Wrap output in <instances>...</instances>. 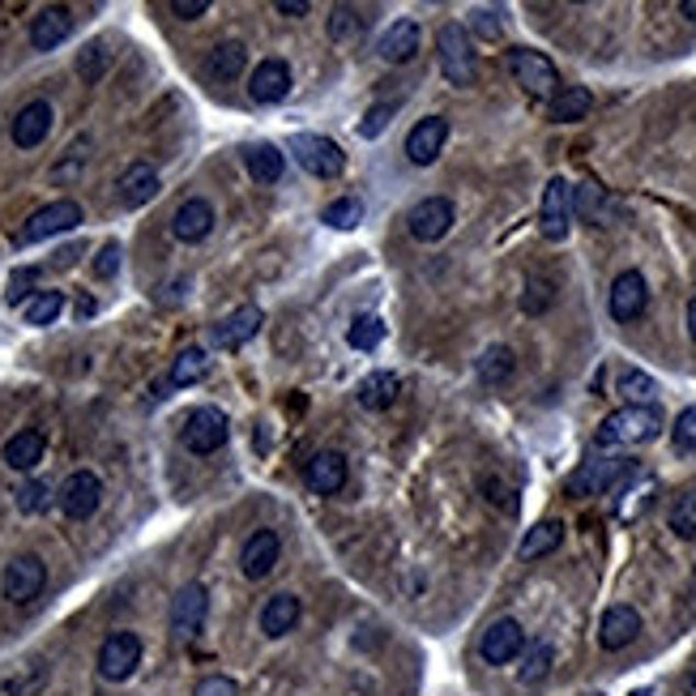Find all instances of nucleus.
<instances>
[{"instance_id": "412c9836", "label": "nucleus", "mask_w": 696, "mask_h": 696, "mask_svg": "<svg viewBox=\"0 0 696 696\" xmlns=\"http://www.w3.org/2000/svg\"><path fill=\"white\" fill-rule=\"evenodd\" d=\"M248 94H252L257 103H282V99L291 94V69H287V60H261V65L252 69Z\"/></svg>"}, {"instance_id": "37998d69", "label": "nucleus", "mask_w": 696, "mask_h": 696, "mask_svg": "<svg viewBox=\"0 0 696 696\" xmlns=\"http://www.w3.org/2000/svg\"><path fill=\"white\" fill-rule=\"evenodd\" d=\"M393 112H397V103H377V108H372L368 116L359 120V137H363V142L381 137V133L389 128V120H393Z\"/></svg>"}, {"instance_id": "393cba45", "label": "nucleus", "mask_w": 696, "mask_h": 696, "mask_svg": "<svg viewBox=\"0 0 696 696\" xmlns=\"http://www.w3.org/2000/svg\"><path fill=\"white\" fill-rule=\"evenodd\" d=\"M158 197V171L150 162H133L124 176H120V201L124 210H142L146 201Z\"/></svg>"}, {"instance_id": "79ce46f5", "label": "nucleus", "mask_w": 696, "mask_h": 696, "mask_svg": "<svg viewBox=\"0 0 696 696\" xmlns=\"http://www.w3.org/2000/svg\"><path fill=\"white\" fill-rule=\"evenodd\" d=\"M671 445H675L680 453H696V406L680 411V419L671 427Z\"/></svg>"}, {"instance_id": "2eb2a0df", "label": "nucleus", "mask_w": 696, "mask_h": 696, "mask_svg": "<svg viewBox=\"0 0 696 696\" xmlns=\"http://www.w3.org/2000/svg\"><path fill=\"white\" fill-rule=\"evenodd\" d=\"M445 142H449V120L427 116L419 120V124L411 128V137H406V158H411L415 167H427V162H436V155L445 150Z\"/></svg>"}, {"instance_id": "dca6fc26", "label": "nucleus", "mask_w": 696, "mask_h": 696, "mask_svg": "<svg viewBox=\"0 0 696 696\" xmlns=\"http://www.w3.org/2000/svg\"><path fill=\"white\" fill-rule=\"evenodd\" d=\"M261 321H266V312L257 308V304H244V308H235L227 321H218V325H214V347L239 350L244 343H252V338H257Z\"/></svg>"}, {"instance_id": "cd10ccee", "label": "nucleus", "mask_w": 696, "mask_h": 696, "mask_svg": "<svg viewBox=\"0 0 696 696\" xmlns=\"http://www.w3.org/2000/svg\"><path fill=\"white\" fill-rule=\"evenodd\" d=\"M244 162H248V176H252L257 184H278V180H282V171H287V158H282V150L270 146V142L248 146Z\"/></svg>"}, {"instance_id": "de8ad7c7", "label": "nucleus", "mask_w": 696, "mask_h": 696, "mask_svg": "<svg viewBox=\"0 0 696 696\" xmlns=\"http://www.w3.org/2000/svg\"><path fill=\"white\" fill-rule=\"evenodd\" d=\"M116 270H120V244L108 239V244L99 248V257H94V273H99V278H112Z\"/></svg>"}, {"instance_id": "a878e982", "label": "nucleus", "mask_w": 696, "mask_h": 696, "mask_svg": "<svg viewBox=\"0 0 696 696\" xmlns=\"http://www.w3.org/2000/svg\"><path fill=\"white\" fill-rule=\"evenodd\" d=\"M43 449H47V440H43L40 427H22L18 436H9V445H4V465L9 470H35L43 462Z\"/></svg>"}, {"instance_id": "20e7f679", "label": "nucleus", "mask_w": 696, "mask_h": 696, "mask_svg": "<svg viewBox=\"0 0 696 696\" xmlns=\"http://www.w3.org/2000/svg\"><path fill=\"white\" fill-rule=\"evenodd\" d=\"M291 155H295V162H300L308 176H316V180H338L343 167H347L343 146L329 142V137H316V133H295V137H291Z\"/></svg>"}, {"instance_id": "0eeeda50", "label": "nucleus", "mask_w": 696, "mask_h": 696, "mask_svg": "<svg viewBox=\"0 0 696 696\" xmlns=\"http://www.w3.org/2000/svg\"><path fill=\"white\" fill-rule=\"evenodd\" d=\"M43 585H47V564H43L40 555H13L9 564H4V577H0V590H4V598L9 603H35L43 594Z\"/></svg>"}, {"instance_id": "a211bd4d", "label": "nucleus", "mask_w": 696, "mask_h": 696, "mask_svg": "<svg viewBox=\"0 0 696 696\" xmlns=\"http://www.w3.org/2000/svg\"><path fill=\"white\" fill-rule=\"evenodd\" d=\"M210 232H214V205L201 201V197H189V201L176 210V218H171V235H176L180 244H201Z\"/></svg>"}, {"instance_id": "6e6552de", "label": "nucleus", "mask_w": 696, "mask_h": 696, "mask_svg": "<svg viewBox=\"0 0 696 696\" xmlns=\"http://www.w3.org/2000/svg\"><path fill=\"white\" fill-rule=\"evenodd\" d=\"M81 223V205L78 201H52V205H43V210H35L31 218H26V227H22V235H18V244H40V239H52V235L60 232H74Z\"/></svg>"}, {"instance_id": "7ed1b4c3", "label": "nucleus", "mask_w": 696, "mask_h": 696, "mask_svg": "<svg viewBox=\"0 0 696 696\" xmlns=\"http://www.w3.org/2000/svg\"><path fill=\"white\" fill-rule=\"evenodd\" d=\"M508 74L513 81L526 90V94H535V99H555L564 86H560V74H555V65L542 56V52H530V47H513L508 52Z\"/></svg>"}, {"instance_id": "2f4dec72", "label": "nucleus", "mask_w": 696, "mask_h": 696, "mask_svg": "<svg viewBox=\"0 0 696 696\" xmlns=\"http://www.w3.org/2000/svg\"><path fill=\"white\" fill-rule=\"evenodd\" d=\"M560 542H564V526L551 517V521H539V526H535V530L521 539L517 555H521V560H539V555H551Z\"/></svg>"}, {"instance_id": "9d476101", "label": "nucleus", "mask_w": 696, "mask_h": 696, "mask_svg": "<svg viewBox=\"0 0 696 696\" xmlns=\"http://www.w3.org/2000/svg\"><path fill=\"white\" fill-rule=\"evenodd\" d=\"M56 501H60V513H65V517L86 521V517L99 508V501H103V483H99V474H90V470H74V474L60 483Z\"/></svg>"}, {"instance_id": "3c124183", "label": "nucleus", "mask_w": 696, "mask_h": 696, "mask_svg": "<svg viewBox=\"0 0 696 696\" xmlns=\"http://www.w3.org/2000/svg\"><path fill=\"white\" fill-rule=\"evenodd\" d=\"M474 31H479V35H483V40H501V22H496V13H487V9H479V13H474Z\"/></svg>"}, {"instance_id": "4d7b16f0", "label": "nucleus", "mask_w": 696, "mask_h": 696, "mask_svg": "<svg viewBox=\"0 0 696 696\" xmlns=\"http://www.w3.org/2000/svg\"><path fill=\"white\" fill-rule=\"evenodd\" d=\"M680 13H684V18H693V22H696V0H684V4H680Z\"/></svg>"}, {"instance_id": "49530a36", "label": "nucleus", "mask_w": 696, "mask_h": 696, "mask_svg": "<svg viewBox=\"0 0 696 696\" xmlns=\"http://www.w3.org/2000/svg\"><path fill=\"white\" fill-rule=\"evenodd\" d=\"M103 65H108V52H103V43H94V47H86V56L78 60V74L90 81H99Z\"/></svg>"}, {"instance_id": "f704fd0d", "label": "nucleus", "mask_w": 696, "mask_h": 696, "mask_svg": "<svg viewBox=\"0 0 696 696\" xmlns=\"http://www.w3.org/2000/svg\"><path fill=\"white\" fill-rule=\"evenodd\" d=\"M60 308H65V295H60V291H35V295L22 304V321L43 329V325H52V321L60 316Z\"/></svg>"}, {"instance_id": "f257e3e1", "label": "nucleus", "mask_w": 696, "mask_h": 696, "mask_svg": "<svg viewBox=\"0 0 696 696\" xmlns=\"http://www.w3.org/2000/svg\"><path fill=\"white\" fill-rule=\"evenodd\" d=\"M662 436V415L658 406H619L616 415H607L598 427V445L603 449H616V445H650Z\"/></svg>"}, {"instance_id": "39448f33", "label": "nucleus", "mask_w": 696, "mask_h": 696, "mask_svg": "<svg viewBox=\"0 0 696 696\" xmlns=\"http://www.w3.org/2000/svg\"><path fill=\"white\" fill-rule=\"evenodd\" d=\"M227 415L218 411V406H197L193 415L184 419V427H180V440H184V449L189 453H218L223 445H227Z\"/></svg>"}, {"instance_id": "a18cd8bd", "label": "nucleus", "mask_w": 696, "mask_h": 696, "mask_svg": "<svg viewBox=\"0 0 696 696\" xmlns=\"http://www.w3.org/2000/svg\"><path fill=\"white\" fill-rule=\"evenodd\" d=\"M359 26H363V18H355V9H347V4H338L334 18H329V40H350Z\"/></svg>"}, {"instance_id": "c85d7f7f", "label": "nucleus", "mask_w": 696, "mask_h": 696, "mask_svg": "<svg viewBox=\"0 0 696 696\" xmlns=\"http://www.w3.org/2000/svg\"><path fill=\"white\" fill-rule=\"evenodd\" d=\"M244 65H248V47L244 43H218L210 52V60H205V74L214 81H232L244 74Z\"/></svg>"}, {"instance_id": "13d9d810", "label": "nucleus", "mask_w": 696, "mask_h": 696, "mask_svg": "<svg viewBox=\"0 0 696 696\" xmlns=\"http://www.w3.org/2000/svg\"><path fill=\"white\" fill-rule=\"evenodd\" d=\"M632 696H650V693H646V688H641V693H632Z\"/></svg>"}, {"instance_id": "bb28decb", "label": "nucleus", "mask_w": 696, "mask_h": 696, "mask_svg": "<svg viewBox=\"0 0 696 696\" xmlns=\"http://www.w3.org/2000/svg\"><path fill=\"white\" fill-rule=\"evenodd\" d=\"M295 624H300V598L295 594H273L261 607V632L266 637H287V632H295Z\"/></svg>"}, {"instance_id": "423d86ee", "label": "nucleus", "mask_w": 696, "mask_h": 696, "mask_svg": "<svg viewBox=\"0 0 696 696\" xmlns=\"http://www.w3.org/2000/svg\"><path fill=\"white\" fill-rule=\"evenodd\" d=\"M569 227H573V189H569L564 176H551L539 201V232L542 239L560 244L569 235Z\"/></svg>"}, {"instance_id": "ddd939ff", "label": "nucleus", "mask_w": 696, "mask_h": 696, "mask_svg": "<svg viewBox=\"0 0 696 696\" xmlns=\"http://www.w3.org/2000/svg\"><path fill=\"white\" fill-rule=\"evenodd\" d=\"M479 654L487 666H508L513 658L526 654V632H521V624L517 619H496L487 632H483V641H479Z\"/></svg>"}, {"instance_id": "a19ab883", "label": "nucleus", "mask_w": 696, "mask_h": 696, "mask_svg": "<svg viewBox=\"0 0 696 696\" xmlns=\"http://www.w3.org/2000/svg\"><path fill=\"white\" fill-rule=\"evenodd\" d=\"M671 530L680 539H696V492H684L680 501L671 504Z\"/></svg>"}, {"instance_id": "7c9ffc66", "label": "nucleus", "mask_w": 696, "mask_h": 696, "mask_svg": "<svg viewBox=\"0 0 696 696\" xmlns=\"http://www.w3.org/2000/svg\"><path fill=\"white\" fill-rule=\"evenodd\" d=\"M590 108H594V94H590L585 86H569V90H560V94L547 103V116L555 120V124H569V120L585 116Z\"/></svg>"}, {"instance_id": "aec40b11", "label": "nucleus", "mask_w": 696, "mask_h": 696, "mask_svg": "<svg viewBox=\"0 0 696 696\" xmlns=\"http://www.w3.org/2000/svg\"><path fill=\"white\" fill-rule=\"evenodd\" d=\"M304 479H308V487L316 496H338L347 487V458L334 453V449H325V453H316L308 462Z\"/></svg>"}, {"instance_id": "b1692460", "label": "nucleus", "mask_w": 696, "mask_h": 696, "mask_svg": "<svg viewBox=\"0 0 696 696\" xmlns=\"http://www.w3.org/2000/svg\"><path fill=\"white\" fill-rule=\"evenodd\" d=\"M47 133H52V108H47L43 99L26 103V108L13 116V146H22V150H35Z\"/></svg>"}, {"instance_id": "4468645a", "label": "nucleus", "mask_w": 696, "mask_h": 696, "mask_svg": "<svg viewBox=\"0 0 696 696\" xmlns=\"http://www.w3.org/2000/svg\"><path fill=\"white\" fill-rule=\"evenodd\" d=\"M646 304H650L646 278H641L637 270H624L616 282H611V300H607L611 316H616V321H637V316L646 312Z\"/></svg>"}, {"instance_id": "ea45409f", "label": "nucleus", "mask_w": 696, "mask_h": 696, "mask_svg": "<svg viewBox=\"0 0 696 696\" xmlns=\"http://www.w3.org/2000/svg\"><path fill=\"white\" fill-rule=\"evenodd\" d=\"M551 671V646L547 641H535L526 650V662H521V684H542Z\"/></svg>"}, {"instance_id": "6ab92c4d", "label": "nucleus", "mask_w": 696, "mask_h": 696, "mask_svg": "<svg viewBox=\"0 0 696 696\" xmlns=\"http://www.w3.org/2000/svg\"><path fill=\"white\" fill-rule=\"evenodd\" d=\"M278 551H282V542L273 530H257L252 539L244 542V551H239V569H244V577L248 581H261L273 573V564H278Z\"/></svg>"}, {"instance_id": "c9c22d12", "label": "nucleus", "mask_w": 696, "mask_h": 696, "mask_svg": "<svg viewBox=\"0 0 696 696\" xmlns=\"http://www.w3.org/2000/svg\"><path fill=\"white\" fill-rule=\"evenodd\" d=\"M616 474H619V462H590L585 470H577V474L569 479V492H577V496H594V492H603Z\"/></svg>"}, {"instance_id": "6e6d98bb", "label": "nucleus", "mask_w": 696, "mask_h": 696, "mask_svg": "<svg viewBox=\"0 0 696 696\" xmlns=\"http://www.w3.org/2000/svg\"><path fill=\"white\" fill-rule=\"evenodd\" d=\"M688 334H693V343H696V300L688 304Z\"/></svg>"}, {"instance_id": "f8f14e48", "label": "nucleus", "mask_w": 696, "mask_h": 696, "mask_svg": "<svg viewBox=\"0 0 696 696\" xmlns=\"http://www.w3.org/2000/svg\"><path fill=\"white\" fill-rule=\"evenodd\" d=\"M205 611H210V594H205V585H180V594L171 598V637L176 641H189L201 632V624H205Z\"/></svg>"}, {"instance_id": "c03bdc74", "label": "nucleus", "mask_w": 696, "mask_h": 696, "mask_svg": "<svg viewBox=\"0 0 696 696\" xmlns=\"http://www.w3.org/2000/svg\"><path fill=\"white\" fill-rule=\"evenodd\" d=\"M47 496H52V487L40 483V479H31V483L18 487V508H22V513H43V508H47Z\"/></svg>"}, {"instance_id": "09e8293b", "label": "nucleus", "mask_w": 696, "mask_h": 696, "mask_svg": "<svg viewBox=\"0 0 696 696\" xmlns=\"http://www.w3.org/2000/svg\"><path fill=\"white\" fill-rule=\"evenodd\" d=\"M35 278H40V270H18L13 273V278H9V304H26V300H31V291H26V287H31Z\"/></svg>"}, {"instance_id": "603ef678", "label": "nucleus", "mask_w": 696, "mask_h": 696, "mask_svg": "<svg viewBox=\"0 0 696 696\" xmlns=\"http://www.w3.org/2000/svg\"><path fill=\"white\" fill-rule=\"evenodd\" d=\"M205 9H210V0H171V13H176V18H184V22L201 18Z\"/></svg>"}, {"instance_id": "5fc2aeb1", "label": "nucleus", "mask_w": 696, "mask_h": 696, "mask_svg": "<svg viewBox=\"0 0 696 696\" xmlns=\"http://www.w3.org/2000/svg\"><path fill=\"white\" fill-rule=\"evenodd\" d=\"M278 13H291V18H300V13H308V0H278Z\"/></svg>"}, {"instance_id": "473e14b6", "label": "nucleus", "mask_w": 696, "mask_h": 696, "mask_svg": "<svg viewBox=\"0 0 696 696\" xmlns=\"http://www.w3.org/2000/svg\"><path fill=\"white\" fill-rule=\"evenodd\" d=\"M210 377V355L201 347H189L176 355V363H171V385L184 389V385H197V381H205Z\"/></svg>"}, {"instance_id": "f3484780", "label": "nucleus", "mask_w": 696, "mask_h": 696, "mask_svg": "<svg viewBox=\"0 0 696 696\" xmlns=\"http://www.w3.org/2000/svg\"><path fill=\"white\" fill-rule=\"evenodd\" d=\"M637 637H641V616H637L632 607L619 603V607H607V611H603V624H598V646H603V650L616 654L624 646H632Z\"/></svg>"}, {"instance_id": "72a5a7b5", "label": "nucleus", "mask_w": 696, "mask_h": 696, "mask_svg": "<svg viewBox=\"0 0 696 696\" xmlns=\"http://www.w3.org/2000/svg\"><path fill=\"white\" fill-rule=\"evenodd\" d=\"M616 389L628 397V406H654V397H658V381L650 372H641V368H624Z\"/></svg>"}, {"instance_id": "c756f323", "label": "nucleus", "mask_w": 696, "mask_h": 696, "mask_svg": "<svg viewBox=\"0 0 696 696\" xmlns=\"http://www.w3.org/2000/svg\"><path fill=\"white\" fill-rule=\"evenodd\" d=\"M355 397H359L363 411H385V406H393V397H397V377L393 372H372V377L359 381Z\"/></svg>"}, {"instance_id": "5701e85b", "label": "nucleus", "mask_w": 696, "mask_h": 696, "mask_svg": "<svg viewBox=\"0 0 696 696\" xmlns=\"http://www.w3.org/2000/svg\"><path fill=\"white\" fill-rule=\"evenodd\" d=\"M419 40H424V35H419V22L397 18L385 35H381V47H377V52H381L385 65H406V60L419 52Z\"/></svg>"}, {"instance_id": "864d4df0", "label": "nucleus", "mask_w": 696, "mask_h": 696, "mask_svg": "<svg viewBox=\"0 0 696 696\" xmlns=\"http://www.w3.org/2000/svg\"><path fill=\"white\" fill-rule=\"evenodd\" d=\"M551 304V287L547 282H530V295H526V312H542Z\"/></svg>"}, {"instance_id": "1a4fd4ad", "label": "nucleus", "mask_w": 696, "mask_h": 696, "mask_svg": "<svg viewBox=\"0 0 696 696\" xmlns=\"http://www.w3.org/2000/svg\"><path fill=\"white\" fill-rule=\"evenodd\" d=\"M137 666H142V641H137V632H112V637L99 646V675H103V680L124 684Z\"/></svg>"}, {"instance_id": "58836bf2", "label": "nucleus", "mask_w": 696, "mask_h": 696, "mask_svg": "<svg viewBox=\"0 0 696 696\" xmlns=\"http://www.w3.org/2000/svg\"><path fill=\"white\" fill-rule=\"evenodd\" d=\"M381 338H385V321H381V316H355V325H350V334H347V343L355 350L381 347Z\"/></svg>"}, {"instance_id": "4be33fe9", "label": "nucleus", "mask_w": 696, "mask_h": 696, "mask_svg": "<svg viewBox=\"0 0 696 696\" xmlns=\"http://www.w3.org/2000/svg\"><path fill=\"white\" fill-rule=\"evenodd\" d=\"M74 35V13L69 9H43L40 18L31 22V47L35 52H56L60 43Z\"/></svg>"}, {"instance_id": "f03ea898", "label": "nucleus", "mask_w": 696, "mask_h": 696, "mask_svg": "<svg viewBox=\"0 0 696 696\" xmlns=\"http://www.w3.org/2000/svg\"><path fill=\"white\" fill-rule=\"evenodd\" d=\"M436 52H440L445 78L453 81V86H474V81H479V52H474V43L465 35V26H458V22L440 26Z\"/></svg>"}, {"instance_id": "9b49d317", "label": "nucleus", "mask_w": 696, "mask_h": 696, "mask_svg": "<svg viewBox=\"0 0 696 696\" xmlns=\"http://www.w3.org/2000/svg\"><path fill=\"white\" fill-rule=\"evenodd\" d=\"M453 227V201L449 197H424L411 214H406V232L419 244H436L440 235H449Z\"/></svg>"}, {"instance_id": "4c0bfd02", "label": "nucleus", "mask_w": 696, "mask_h": 696, "mask_svg": "<svg viewBox=\"0 0 696 696\" xmlns=\"http://www.w3.org/2000/svg\"><path fill=\"white\" fill-rule=\"evenodd\" d=\"M334 232H350V227H359L363 223V201H355V197H338V201H329L325 205V214H321Z\"/></svg>"}, {"instance_id": "8fccbe9b", "label": "nucleus", "mask_w": 696, "mask_h": 696, "mask_svg": "<svg viewBox=\"0 0 696 696\" xmlns=\"http://www.w3.org/2000/svg\"><path fill=\"white\" fill-rule=\"evenodd\" d=\"M193 696H235V680H227V675H205L193 688Z\"/></svg>"}, {"instance_id": "e433bc0d", "label": "nucleus", "mask_w": 696, "mask_h": 696, "mask_svg": "<svg viewBox=\"0 0 696 696\" xmlns=\"http://www.w3.org/2000/svg\"><path fill=\"white\" fill-rule=\"evenodd\" d=\"M513 368H517V359H513L508 347L483 350V359H479V381H483V385H501V381L513 377Z\"/></svg>"}]
</instances>
